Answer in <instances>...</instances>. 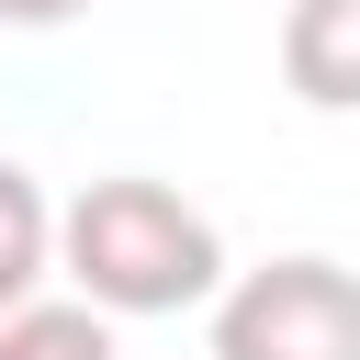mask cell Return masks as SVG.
<instances>
[{
	"instance_id": "5b68a950",
	"label": "cell",
	"mask_w": 360,
	"mask_h": 360,
	"mask_svg": "<svg viewBox=\"0 0 360 360\" xmlns=\"http://www.w3.org/2000/svg\"><path fill=\"white\" fill-rule=\"evenodd\" d=\"M45 225H56V214H45L34 169H22V158H0V315L45 281Z\"/></svg>"
},
{
	"instance_id": "7a4b0ae2",
	"label": "cell",
	"mask_w": 360,
	"mask_h": 360,
	"mask_svg": "<svg viewBox=\"0 0 360 360\" xmlns=\"http://www.w3.org/2000/svg\"><path fill=\"white\" fill-rule=\"evenodd\" d=\"M214 360H360V292L338 259H270L214 281Z\"/></svg>"
},
{
	"instance_id": "3957f363",
	"label": "cell",
	"mask_w": 360,
	"mask_h": 360,
	"mask_svg": "<svg viewBox=\"0 0 360 360\" xmlns=\"http://www.w3.org/2000/svg\"><path fill=\"white\" fill-rule=\"evenodd\" d=\"M281 79H292L315 112H349V101H360V0H292V22H281Z\"/></svg>"
},
{
	"instance_id": "8992f818",
	"label": "cell",
	"mask_w": 360,
	"mask_h": 360,
	"mask_svg": "<svg viewBox=\"0 0 360 360\" xmlns=\"http://www.w3.org/2000/svg\"><path fill=\"white\" fill-rule=\"evenodd\" d=\"M90 0H0V22H22V34H45V22H79Z\"/></svg>"
},
{
	"instance_id": "277c9868",
	"label": "cell",
	"mask_w": 360,
	"mask_h": 360,
	"mask_svg": "<svg viewBox=\"0 0 360 360\" xmlns=\"http://www.w3.org/2000/svg\"><path fill=\"white\" fill-rule=\"evenodd\" d=\"M0 360H112V315L101 304H11L0 315Z\"/></svg>"
},
{
	"instance_id": "6da1fadb",
	"label": "cell",
	"mask_w": 360,
	"mask_h": 360,
	"mask_svg": "<svg viewBox=\"0 0 360 360\" xmlns=\"http://www.w3.org/2000/svg\"><path fill=\"white\" fill-rule=\"evenodd\" d=\"M45 270H68L79 304H101V315H180V304H214L225 236H214L202 202L124 169V180H90L45 225Z\"/></svg>"
}]
</instances>
